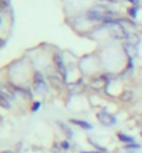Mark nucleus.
<instances>
[{"instance_id":"nucleus-1","label":"nucleus","mask_w":142,"mask_h":153,"mask_svg":"<svg viewBox=\"0 0 142 153\" xmlns=\"http://www.w3.org/2000/svg\"><path fill=\"white\" fill-rule=\"evenodd\" d=\"M97 120H99V123H100L102 125H105V127H113V125L116 124V121H117L116 117L109 114L107 111H105V110H102V111L97 113Z\"/></svg>"},{"instance_id":"nucleus-2","label":"nucleus","mask_w":142,"mask_h":153,"mask_svg":"<svg viewBox=\"0 0 142 153\" xmlns=\"http://www.w3.org/2000/svg\"><path fill=\"white\" fill-rule=\"evenodd\" d=\"M33 88L36 89L39 93H42V95L46 92L45 78H43V75L39 71H35V74H33Z\"/></svg>"},{"instance_id":"nucleus-3","label":"nucleus","mask_w":142,"mask_h":153,"mask_svg":"<svg viewBox=\"0 0 142 153\" xmlns=\"http://www.w3.org/2000/svg\"><path fill=\"white\" fill-rule=\"evenodd\" d=\"M53 61H54V65H56V71L61 75L63 79L67 78V71H65V65L63 63V59L60 57V54H54L53 56Z\"/></svg>"},{"instance_id":"nucleus-4","label":"nucleus","mask_w":142,"mask_h":153,"mask_svg":"<svg viewBox=\"0 0 142 153\" xmlns=\"http://www.w3.org/2000/svg\"><path fill=\"white\" fill-rule=\"evenodd\" d=\"M48 79H49V82H50V85H52L53 88H56V89L63 88V82H64V79L61 78V75L59 73H57L56 75H53V74L49 73L48 74Z\"/></svg>"},{"instance_id":"nucleus-5","label":"nucleus","mask_w":142,"mask_h":153,"mask_svg":"<svg viewBox=\"0 0 142 153\" xmlns=\"http://www.w3.org/2000/svg\"><path fill=\"white\" fill-rule=\"evenodd\" d=\"M73 124H77V125H80L81 128H84V129H92L94 127H92V124H89V123H86V121H82V120H70Z\"/></svg>"},{"instance_id":"nucleus-6","label":"nucleus","mask_w":142,"mask_h":153,"mask_svg":"<svg viewBox=\"0 0 142 153\" xmlns=\"http://www.w3.org/2000/svg\"><path fill=\"white\" fill-rule=\"evenodd\" d=\"M132 96H134L132 91H124V92L120 95V99H121L123 102H131L132 100Z\"/></svg>"},{"instance_id":"nucleus-7","label":"nucleus","mask_w":142,"mask_h":153,"mask_svg":"<svg viewBox=\"0 0 142 153\" xmlns=\"http://www.w3.org/2000/svg\"><path fill=\"white\" fill-rule=\"evenodd\" d=\"M118 139L121 142H124V143H127V145L128 143H134V138L130 137V135H126V134H121V132L118 134Z\"/></svg>"},{"instance_id":"nucleus-8","label":"nucleus","mask_w":142,"mask_h":153,"mask_svg":"<svg viewBox=\"0 0 142 153\" xmlns=\"http://www.w3.org/2000/svg\"><path fill=\"white\" fill-rule=\"evenodd\" d=\"M1 95H3V96H6V97H8L10 100H11V99H14V92L7 91L6 85H1Z\"/></svg>"},{"instance_id":"nucleus-9","label":"nucleus","mask_w":142,"mask_h":153,"mask_svg":"<svg viewBox=\"0 0 142 153\" xmlns=\"http://www.w3.org/2000/svg\"><path fill=\"white\" fill-rule=\"evenodd\" d=\"M0 102H1V106H3L4 109H11V105H10V99L8 97H6V96H0Z\"/></svg>"},{"instance_id":"nucleus-10","label":"nucleus","mask_w":142,"mask_h":153,"mask_svg":"<svg viewBox=\"0 0 142 153\" xmlns=\"http://www.w3.org/2000/svg\"><path fill=\"white\" fill-rule=\"evenodd\" d=\"M59 124H60V127L63 128V131L67 134V137H68V138L73 137V131H71V128H70V127H67V125L63 124V123H59Z\"/></svg>"},{"instance_id":"nucleus-11","label":"nucleus","mask_w":142,"mask_h":153,"mask_svg":"<svg viewBox=\"0 0 142 153\" xmlns=\"http://www.w3.org/2000/svg\"><path fill=\"white\" fill-rule=\"evenodd\" d=\"M100 81H102V78L92 79V82H91V86H92L94 89H99V88H100V86H99V85H100Z\"/></svg>"},{"instance_id":"nucleus-12","label":"nucleus","mask_w":142,"mask_h":153,"mask_svg":"<svg viewBox=\"0 0 142 153\" xmlns=\"http://www.w3.org/2000/svg\"><path fill=\"white\" fill-rule=\"evenodd\" d=\"M126 149H135V150H138V149H141V145H138V143H128V145L126 146Z\"/></svg>"},{"instance_id":"nucleus-13","label":"nucleus","mask_w":142,"mask_h":153,"mask_svg":"<svg viewBox=\"0 0 142 153\" xmlns=\"http://www.w3.org/2000/svg\"><path fill=\"white\" fill-rule=\"evenodd\" d=\"M60 145H61V149H64V150H68L70 148H71V145H70V142H68V141H64V142H61Z\"/></svg>"},{"instance_id":"nucleus-14","label":"nucleus","mask_w":142,"mask_h":153,"mask_svg":"<svg viewBox=\"0 0 142 153\" xmlns=\"http://www.w3.org/2000/svg\"><path fill=\"white\" fill-rule=\"evenodd\" d=\"M0 6H1V10H7L8 6H10V4H8V0H1V1H0Z\"/></svg>"},{"instance_id":"nucleus-15","label":"nucleus","mask_w":142,"mask_h":153,"mask_svg":"<svg viewBox=\"0 0 142 153\" xmlns=\"http://www.w3.org/2000/svg\"><path fill=\"white\" fill-rule=\"evenodd\" d=\"M128 14H130V17H132V18H135L137 17V7H132L128 10Z\"/></svg>"},{"instance_id":"nucleus-16","label":"nucleus","mask_w":142,"mask_h":153,"mask_svg":"<svg viewBox=\"0 0 142 153\" xmlns=\"http://www.w3.org/2000/svg\"><path fill=\"white\" fill-rule=\"evenodd\" d=\"M39 107H41V102H35V103L32 105V111H38Z\"/></svg>"},{"instance_id":"nucleus-17","label":"nucleus","mask_w":142,"mask_h":153,"mask_svg":"<svg viewBox=\"0 0 142 153\" xmlns=\"http://www.w3.org/2000/svg\"><path fill=\"white\" fill-rule=\"evenodd\" d=\"M60 146H61V145H59V143H54V146H53V149H52V150H53V152H56V153H57L59 150L61 149Z\"/></svg>"},{"instance_id":"nucleus-18","label":"nucleus","mask_w":142,"mask_h":153,"mask_svg":"<svg viewBox=\"0 0 142 153\" xmlns=\"http://www.w3.org/2000/svg\"><path fill=\"white\" fill-rule=\"evenodd\" d=\"M128 1H131L132 4H138L139 3V0H128Z\"/></svg>"},{"instance_id":"nucleus-19","label":"nucleus","mask_w":142,"mask_h":153,"mask_svg":"<svg viewBox=\"0 0 142 153\" xmlns=\"http://www.w3.org/2000/svg\"><path fill=\"white\" fill-rule=\"evenodd\" d=\"M1 153H13V152H10V150H3Z\"/></svg>"},{"instance_id":"nucleus-20","label":"nucleus","mask_w":142,"mask_h":153,"mask_svg":"<svg viewBox=\"0 0 142 153\" xmlns=\"http://www.w3.org/2000/svg\"><path fill=\"white\" fill-rule=\"evenodd\" d=\"M81 153H99V152H81Z\"/></svg>"},{"instance_id":"nucleus-21","label":"nucleus","mask_w":142,"mask_h":153,"mask_svg":"<svg viewBox=\"0 0 142 153\" xmlns=\"http://www.w3.org/2000/svg\"><path fill=\"white\" fill-rule=\"evenodd\" d=\"M106 1H112V3H113V1H114V0H106Z\"/></svg>"},{"instance_id":"nucleus-22","label":"nucleus","mask_w":142,"mask_h":153,"mask_svg":"<svg viewBox=\"0 0 142 153\" xmlns=\"http://www.w3.org/2000/svg\"><path fill=\"white\" fill-rule=\"evenodd\" d=\"M141 137H142V134H141Z\"/></svg>"}]
</instances>
